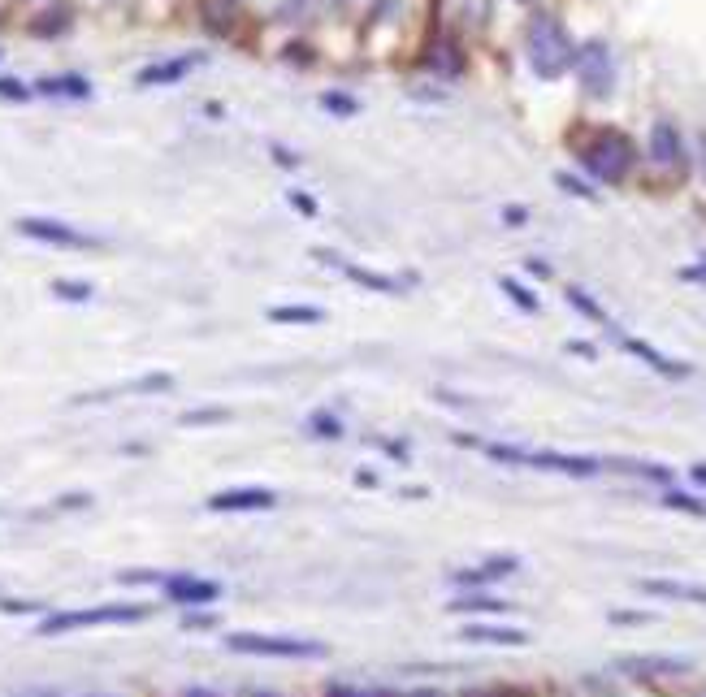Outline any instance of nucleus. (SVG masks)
Returning <instances> with one entry per match:
<instances>
[{"mask_svg":"<svg viewBox=\"0 0 706 697\" xmlns=\"http://www.w3.org/2000/svg\"><path fill=\"white\" fill-rule=\"evenodd\" d=\"M525 52H529V65H533V74H538V78H559L572 65V57H577V48H572L564 22L551 18V13H538V18L529 22Z\"/></svg>","mask_w":706,"mask_h":697,"instance_id":"1","label":"nucleus"},{"mask_svg":"<svg viewBox=\"0 0 706 697\" xmlns=\"http://www.w3.org/2000/svg\"><path fill=\"white\" fill-rule=\"evenodd\" d=\"M148 607L143 602H109V607H83V611H52L39 620V637H61L78 628H109V624H143Z\"/></svg>","mask_w":706,"mask_h":697,"instance_id":"2","label":"nucleus"},{"mask_svg":"<svg viewBox=\"0 0 706 697\" xmlns=\"http://www.w3.org/2000/svg\"><path fill=\"white\" fill-rule=\"evenodd\" d=\"M581 161L598 182H624L633 169V143L620 130H598L594 143L581 148Z\"/></svg>","mask_w":706,"mask_h":697,"instance_id":"3","label":"nucleus"},{"mask_svg":"<svg viewBox=\"0 0 706 697\" xmlns=\"http://www.w3.org/2000/svg\"><path fill=\"white\" fill-rule=\"evenodd\" d=\"M226 650L252 654V659H325L321 641H299V637H269V633H230Z\"/></svg>","mask_w":706,"mask_h":697,"instance_id":"4","label":"nucleus"},{"mask_svg":"<svg viewBox=\"0 0 706 697\" xmlns=\"http://www.w3.org/2000/svg\"><path fill=\"white\" fill-rule=\"evenodd\" d=\"M18 234L31 243H44V247H61V252H96L100 239L96 234H83L65 221H52V217H18Z\"/></svg>","mask_w":706,"mask_h":697,"instance_id":"5","label":"nucleus"},{"mask_svg":"<svg viewBox=\"0 0 706 697\" xmlns=\"http://www.w3.org/2000/svg\"><path fill=\"white\" fill-rule=\"evenodd\" d=\"M577 78H581V87L590 91L594 100H603L611 96V87H616V61H611V48L603 44V39H590V44H581L577 48Z\"/></svg>","mask_w":706,"mask_h":697,"instance_id":"6","label":"nucleus"},{"mask_svg":"<svg viewBox=\"0 0 706 697\" xmlns=\"http://www.w3.org/2000/svg\"><path fill=\"white\" fill-rule=\"evenodd\" d=\"M161 589H165L169 602H178V607H208V602L221 598V585L204 581V576H165Z\"/></svg>","mask_w":706,"mask_h":697,"instance_id":"7","label":"nucleus"},{"mask_svg":"<svg viewBox=\"0 0 706 697\" xmlns=\"http://www.w3.org/2000/svg\"><path fill=\"white\" fill-rule=\"evenodd\" d=\"M278 503V494L265 490V485H234V490H221L208 498L213 511H269Z\"/></svg>","mask_w":706,"mask_h":697,"instance_id":"8","label":"nucleus"},{"mask_svg":"<svg viewBox=\"0 0 706 697\" xmlns=\"http://www.w3.org/2000/svg\"><path fill=\"white\" fill-rule=\"evenodd\" d=\"M525 464H529V468L568 472V477H594V472L603 468V464H598V459H590V455H559V451H529Z\"/></svg>","mask_w":706,"mask_h":697,"instance_id":"9","label":"nucleus"},{"mask_svg":"<svg viewBox=\"0 0 706 697\" xmlns=\"http://www.w3.org/2000/svg\"><path fill=\"white\" fill-rule=\"evenodd\" d=\"M195 65H200V52H182V57H169V61H156L148 70L139 74V87H169V83H182Z\"/></svg>","mask_w":706,"mask_h":697,"instance_id":"10","label":"nucleus"},{"mask_svg":"<svg viewBox=\"0 0 706 697\" xmlns=\"http://www.w3.org/2000/svg\"><path fill=\"white\" fill-rule=\"evenodd\" d=\"M520 572V559L512 555H494L486 563H477V568H460L451 576L455 585H494V581H507V576H516Z\"/></svg>","mask_w":706,"mask_h":697,"instance_id":"11","label":"nucleus"},{"mask_svg":"<svg viewBox=\"0 0 706 697\" xmlns=\"http://www.w3.org/2000/svg\"><path fill=\"white\" fill-rule=\"evenodd\" d=\"M174 390V377L169 373H148L139 381H130V386H113V390H96V394H78L74 403H109V399H122V394H165Z\"/></svg>","mask_w":706,"mask_h":697,"instance_id":"12","label":"nucleus"},{"mask_svg":"<svg viewBox=\"0 0 706 697\" xmlns=\"http://www.w3.org/2000/svg\"><path fill=\"white\" fill-rule=\"evenodd\" d=\"M650 156L663 165V169H672V165H681L685 161V143H681V130H676L672 122H655V130H650Z\"/></svg>","mask_w":706,"mask_h":697,"instance_id":"13","label":"nucleus"},{"mask_svg":"<svg viewBox=\"0 0 706 697\" xmlns=\"http://www.w3.org/2000/svg\"><path fill=\"white\" fill-rule=\"evenodd\" d=\"M464 641H477V646H525V633L520 628H499V624H468L460 628Z\"/></svg>","mask_w":706,"mask_h":697,"instance_id":"14","label":"nucleus"},{"mask_svg":"<svg viewBox=\"0 0 706 697\" xmlns=\"http://www.w3.org/2000/svg\"><path fill=\"white\" fill-rule=\"evenodd\" d=\"M620 343H624V351H633L637 360H646L650 368H659L663 377H685V373H689L685 364L668 360V355H663V351H655V347H650V343H642V338H620Z\"/></svg>","mask_w":706,"mask_h":697,"instance_id":"15","label":"nucleus"},{"mask_svg":"<svg viewBox=\"0 0 706 697\" xmlns=\"http://www.w3.org/2000/svg\"><path fill=\"white\" fill-rule=\"evenodd\" d=\"M642 594L676 598V602H702V607H706V589L702 585H685V581H642Z\"/></svg>","mask_w":706,"mask_h":697,"instance_id":"16","label":"nucleus"},{"mask_svg":"<svg viewBox=\"0 0 706 697\" xmlns=\"http://www.w3.org/2000/svg\"><path fill=\"white\" fill-rule=\"evenodd\" d=\"M269 321L273 325H321L325 312L312 304H282V308H269Z\"/></svg>","mask_w":706,"mask_h":697,"instance_id":"17","label":"nucleus"},{"mask_svg":"<svg viewBox=\"0 0 706 697\" xmlns=\"http://www.w3.org/2000/svg\"><path fill=\"white\" fill-rule=\"evenodd\" d=\"M343 273L356 286H364V291H382V295H399L403 291V282L386 278V273H373V269H360V265H343Z\"/></svg>","mask_w":706,"mask_h":697,"instance_id":"18","label":"nucleus"},{"mask_svg":"<svg viewBox=\"0 0 706 697\" xmlns=\"http://www.w3.org/2000/svg\"><path fill=\"white\" fill-rule=\"evenodd\" d=\"M87 78L78 74H61V78H39V96H70V100H83L87 96Z\"/></svg>","mask_w":706,"mask_h":697,"instance_id":"19","label":"nucleus"},{"mask_svg":"<svg viewBox=\"0 0 706 697\" xmlns=\"http://www.w3.org/2000/svg\"><path fill=\"white\" fill-rule=\"evenodd\" d=\"M451 611H486V615H503V611H512L503 598H481V594H460V598H451Z\"/></svg>","mask_w":706,"mask_h":697,"instance_id":"20","label":"nucleus"},{"mask_svg":"<svg viewBox=\"0 0 706 697\" xmlns=\"http://www.w3.org/2000/svg\"><path fill=\"white\" fill-rule=\"evenodd\" d=\"M65 26H70V9H48V13H39V18L31 22V31L52 39V35H61Z\"/></svg>","mask_w":706,"mask_h":697,"instance_id":"21","label":"nucleus"},{"mask_svg":"<svg viewBox=\"0 0 706 697\" xmlns=\"http://www.w3.org/2000/svg\"><path fill=\"white\" fill-rule=\"evenodd\" d=\"M429 61H434V70H438L442 78H460V70H464V57H460V52H455L451 44H438Z\"/></svg>","mask_w":706,"mask_h":697,"instance_id":"22","label":"nucleus"},{"mask_svg":"<svg viewBox=\"0 0 706 697\" xmlns=\"http://www.w3.org/2000/svg\"><path fill=\"white\" fill-rule=\"evenodd\" d=\"M308 433H317V438H343V420L321 407V412L308 416Z\"/></svg>","mask_w":706,"mask_h":697,"instance_id":"23","label":"nucleus"},{"mask_svg":"<svg viewBox=\"0 0 706 697\" xmlns=\"http://www.w3.org/2000/svg\"><path fill=\"white\" fill-rule=\"evenodd\" d=\"M52 295L65 299V304H87L91 299V282H74V278H61L52 282Z\"/></svg>","mask_w":706,"mask_h":697,"instance_id":"24","label":"nucleus"},{"mask_svg":"<svg viewBox=\"0 0 706 697\" xmlns=\"http://www.w3.org/2000/svg\"><path fill=\"white\" fill-rule=\"evenodd\" d=\"M568 304H572V308H581V312H585V317H590L594 325H611L607 312L598 308V304H594V299L585 295V291H577V286H568Z\"/></svg>","mask_w":706,"mask_h":697,"instance_id":"25","label":"nucleus"},{"mask_svg":"<svg viewBox=\"0 0 706 697\" xmlns=\"http://www.w3.org/2000/svg\"><path fill=\"white\" fill-rule=\"evenodd\" d=\"M499 286H503V295L512 299V304H520L525 312H538V295H533L529 286H520L516 278H499Z\"/></svg>","mask_w":706,"mask_h":697,"instance_id":"26","label":"nucleus"},{"mask_svg":"<svg viewBox=\"0 0 706 697\" xmlns=\"http://www.w3.org/2000/svg\"><path fill=\"white\" fill-rule=\"evenodd\" d=\"M221 420H230L226 407H200V412H182V416H178V425L195 429V425H221Z\"/></svg>","mask_w":706,"mask_h":697,"instance_id":"27","label":"nucleus"},{"mask_svg":"<svg viewBox=\"0 0 706 697\" xmlns=\"http://www.w3.org/2000/svg\"><path fill=\"white\" fill-rule=\"evenodd\" d=\"M321 104H325V109H330V113H338V117H351V113H360V104L351 100V96H343V91H325V96H321Z\"/></svg>","mask_w":706,"mask_h":697,"instance_id":"28","label":"nucleus"},{"mask_svg":"<svg viewBox=\"0 0 706 697\" xmlns=\"http://www.w3.org/2000/svg\"><path fill=\"white\" fill-rule=\"evenodd\" d=\"M663 503L676 511H689V516H706V503H698V498H689V494H676V490L663 494Z\"/></svg>","mask_w":706,"mask_h":697,"instance_id":"29","label":"nucleus"},{"mask_svg":"<svg viewBox=\"0 0 706 697\" xmlns=\"http://www.w3.org/2000/svg\"><path fill=\"white\" fill-rule=\"evenodd\" d=\"M31 96V87L18 83V78H0V100H26Z\"/></svg>","mask_w":706,"mask_h":697,"instance_id":"30","label":"nucleus"},{"mask_svg":"<svg viewBox=\"0 0 706 697\" xmlns=\"http://www.w3.org/2000/svg\"><path fill=\"white\" fill-rule=\"evenodd\" d=\"M559 187H564V191H577L581 200H594V187H585V182H577L572 174H559Z\"/></svg>","mask_w":706,"mask_h":697,"instance_id":"31","label":"nucleus"},{"mask_svg":"<svg viewBox=\"0 0 706 697\" xmlns=\"http://www.w3.org/2000/svg\"><path fill=\"white\" fill-rule=\"evenodd\" d=\"M650 615H642V611H611V624H646Z\"/></svg>","mask_w":706,"mask_h":697,"instance_id":"32","label":"nucleus"},{"mask_svg":"<svg viewBox=\"0 0 706 697\" xmlns=\"http://www.w3.org/2000/svg\"><path fill=\"white\" fill-rule=\"evenodd\" d=\"M0 611H9V615H26V611H35V602H18V598H0Z\"/></svg>","mask_w":706,"mask_h":697,"instance_id":"33","label":"nucleus"},{"mask_svg":"<svg viewBox=\"0 0 706 697\" xmlns=\"http://www.w3.org/2000/svg\"><path fill=\"white\" fill-rule=\"evenodd\" d=\"M330 697H386V693H364V689H347V685H334Z\"/></svg>","mask_w":706,"mask_h":697,"instance_id":"34","label":"nucleus"},{"mask_svg":"<svg viewBox=\"0 0 706 697\" xmlns=\"http://www.w3.org/2000/svg\"><path fill=\"white\" fill-rule=\"evenodd\" d=\"M291 200H295V208H304V217H317V204H312V200H308V195H299V191H295V195H291Z\"/></svg>","mask_w":706,"mask_h":697,"instance_id":"35","label":"nucleus"},{"mask_svg":"<svg viewBox=\"0 0 706 697\" xmlns=\"http://www.w3.org/2000/svg\"><path fill=\"white\" fill-rule=\"evenodd\" d=\"M568 351H572V355H585V360H594V355H598L594 343H568Z\"/></svg>","mask_w":706,"mask_h":697,"instance_id":"36","label":"nucleus"},{"mask_svg":"<svg viewBox=\"0 0 706 697\" xmlns=\"http://www.w3.org/2000/svg\"><path fill=\"white\" fill-rule=\"evenodd\" d=\"M503 221H512V226H520V221H525V208H503Z\"/></svg>","mask_w":706,"mask_h":697,"instance_id":"37","label":"nucleus"},{"mask_svg":"<svg viewBox=\"0 0 706 697\" xmlns=\"http://www.w3.org/2000/svg\"><path fill=\"white\" fill-rule=\"evenodd\" d=\"M694 481H702V485H706V464H698V468H694Z\"/></svg>","mask_w":706,"mask_h":697,"instance_id":"38","label":"nucleus"},{"mask_svg":"<svg viewBox=\"0 0 706 697\" xmlns=\"http://www.w3.org/2000/svg\"><path fill=\"white\" fill-rule=\"evenodd\" d=\"M330 5H347V0H330Z\"/></svg>","mask_w":706,"mask_h":697,"instance_id":"39","label":"nucleus"}]
</instances>
